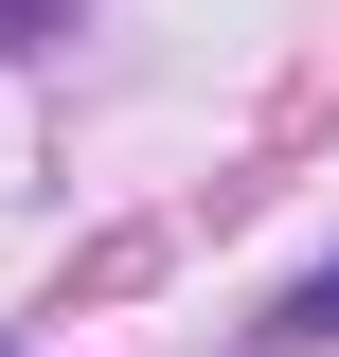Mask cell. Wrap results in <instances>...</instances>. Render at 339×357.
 Listing matches in <instances>:
<instances>
[{
  "instance_id": "obj_1",
  "label": "cell",
  "mask_w": 339,
  "mask_h": 357,
  "mask_svg": "<svg viewBox=\"0 0 339 357\" xmlns=\"http://www.w3.org/2000/svg\"><path fill=\"white\" fill-rule=\"evenodd\" d=\"M268 340H339V268H322V286H286V304H268Z\"/></svg>"
},
{
  "instance_id": "obj_2",
  "label": "cell",
  "mask_w": 339,
  "mask_h": 357,
  "mask_svg": "<svg viewBox=\"0 0 339 357\" xmlns=\"http://www.w3.org/2000/svg\"><path fill=\"white\" fill-rule=\"evenodd\" d=\"M36 36H72V0H0V54H36Z\"/></svg>"
}]
</instances>
